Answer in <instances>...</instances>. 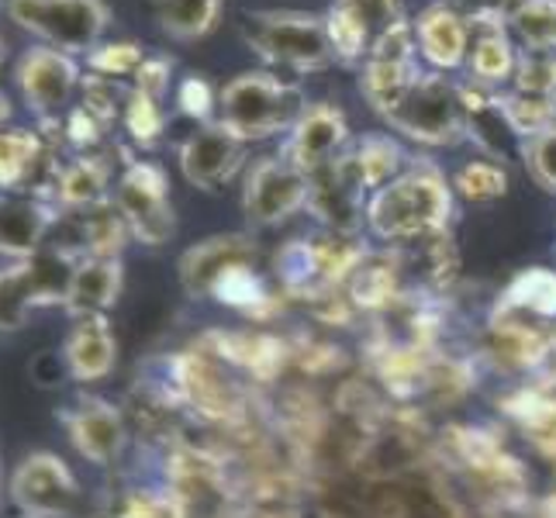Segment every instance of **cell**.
I'll return each instance as SVG.
<instances>
[{
  "instance_id": "1",
  "label": "cell",
  "mask_w": 556,
  "mask_h": 518,
  "mask_svg": "<svg viewBox=\"0 0 556 518\" xmlns=\"http://www.w3.org/2000/svg\"><path fill=\"white\" fill-rule=\"evenodd\" d=\"M453 218V187L432 163L401 169L367 201V228L388 245H415L446 236Z\"/></svg>"
},
{
  "instance_id": "2",
  "label": "cell",
  "mask_w": 556,
  "mask_h": 518,
  "mask_svg": "<svg viewBox=\"0 0 556 518\" xmlns=\"http://www.w3.org/2000/svg\"><path fill=\"white\" fill-rule=\"evenodd\" d=\"M304 101L298 87L270 73H242L218 90V125L242 142H260L291 131L301 118Z\"/></svg>"
},
{
  "instance_id": "3",
  "label": "cell",
  "mask_w": 556,
  "mask_h": 518,
  "mask_svg": "<svg viewBox=\"0 0 556 518\" xmlns=\"http://www.w3.org/2000/svg\"><path fill=\"white\" fill-rule=\"evenodd\" d=\"M8 17L42 46L76 60L101 46L111 11L104 0H8Z\"/></svg>"
},
{
  "instance_id": "4",
  "label": "cell",
  "mask_w": 556,
  "mask_h": 518,
  "mask_svg": "<svg viewBox=\"0 0 556 518\" xmlns=\"http://www.w3.org/2000/svg\"><path fill=\"white\" fill-rule=\"evenodd\" d=\"M383 122L421 146H453L470 131V111L464 87L439 73H421L418 84L383 114Z\"/></svg>"
},
{
  "instance_id": "5",
  "label": "cell",
  "mask_w": 556,
  "mask_h": 518,
  "mask_svg": "<svg viewBox=\"0 0 556 518\" xmlns=\"http://www.w3.org/2000/svg\"><path fill=\"white\" fill-rule=\"evenodd\" d=\"M242 35L266 63L283 70H301V73L321 70L336 55L329 42V28H325L321 17L301 11L245 14Z\"/></svg>"
},
{
  "instance_id": "6",
  "label": "cell",
  "mask_w": 556,
  "mask_h": 518,
  "mask_svg": "<svg viewBox=\"0 0 556 518\" xmlns=\"http://www.w3.org/2000/svg\"><path fill=\"white\" fill-rule=\"evenodd\" d=\"M114 204L125 215L131 239L142 245H166L177 236V215L169 204V180L160 163L131 160L114 187Z\"/></svg>"
},
{
  "instance_id": "7",
  "label": "cell",
  "mask_w": 556,
  "mask_h": 518,
  "mask_svg": "<svg viewBox=\"0 0 556 518\" xmlns=\"http://www.w3.org/2000/svg\"><path fill=\"white\" fill-rule=\"evenodd\" d=\"M418 38L415 25L401 17L383 35L374 38L367 52V66H363V93L374 104L377 114H388L405 93L418 84Z\"/></svg>"
},
{
  "instance_id": "8",
  "label": "cell",
  "mask_w": 556,
  "mask_h": 518,
  "mask_svg": "<svg viewBox=\"0 0 556 518\" xmlns=\"http://www.w3.org/2000/svg\"><path fill=\"white\" fill-rule=\"evenodd\" d=\"M8 497L25 518H66L80 505V481L55 453H28L11 473Z\"/></svg>"
},
{
  "instance_id": "9",
  "label": "cell",
  "mask_w": 556,
  "mask_h": 518,
  "mask_svg": "<svg viewBox=\"0 0 556 518\" xmlns=\"http://www.w3.org/2000/svg\"><path fill=\"white\" fill-rule=\"evenodd\" d=\"M370 190L353 163V152H342L332 163L308 173V211L325 225V232L353 236L367 222Z\"/></svg>"
},
{
  "instance_id": "10",
  "label": "cell",
  "mask_w": 556,
  "mask_h": 518,
  "mask_svg": "<svg viewBox=\"0 0 556 518\" xmlns=\"http://www.w3.org/2000/svg\"><path fill=\"white\" fill-rule=\"evenodd\" d=\"M14 84L22 90L28 111L38 114L46 125H55L73 108V93L80 87V66L66 52L35 46L17 60Z\"/></svg>"
},
{
  "instance_id": "11",
  "label": "cell",
  "mask_w": 556,
  "mask_h": 518,
  "mask_svg": "<svg viewBox=\"0 0 556 518\" xmlns=\"http://www.w3.org/2000/svg\"><path fill=\"white\" fill-rule=\"evenodd\" d=\"M301 207H308V173L283 156L256 160L242 190V211L249 225H280Z\"/></svg>"
},
{
  "instance_id": "12",
  "label": "cell",
  "mask_w": 556,
  "mask_h": 518,
  "mask_svg": "<svg viewBox=\"0 0 556 518\" xmlns=\"http://www.w3.org/2000/svg\"><path fill=\"white\" fill-rule=\"evenodd\" d=\"M245 163V142L218 122L201 125L180 146V173L198 190H222Z\"/></svg>"
},
{
  "instance_id": "13",
  "label": "cell",
  "mask_w": 556,
  "mask_h": 518,
  "mask_svg": "<svg viewBox=\"0 0 556 518\" xmlns=\"http://www.w3.org/2000/svg\"><path fill=\"white\" fill-rule=\"evenodd\" d=\"M63 426L70 432L73 450L80 453L87 464H98V467H111L128 443L125 415L114 408L111 401L93 397V394L80 397L73 408H66Z\"/></svg>"
},
{
  "instance_id": "14",
  "label": "cell",
  "mask_w": 556,
  "mask_h": 518,
  "mask_svg": "<svg viewBox=\"0 0 556 518\" xmlns=\"http://www.w3.org/2000/svg\"><path fill=\"white\" fill-rule=\"evenodd\" d=\"M346 139H350L346 114H342L336 104H325V101L308 104L301 111V118L294 122V128L287 131V146H283L280 156L291 160L304 173H315L318 166L342 156Z\"/></svg>"
},
{
  "instance_id": "15",
  "label": "cell",
  "mask_w": 556,
  "mask_h": 518,
  "mask_svg": "<svg viewBox=\"0 0 556 518\" xmlns=\"http://www.w3.org/2000/svg\"><path fill=\"white\" fill-rule=\"evenodd\" d=\"M239 266H256V245L249 236H211L190 245L180 256V283L190 298H211L215 287L239 270Z\"/></svg>"
},
{
  "instance_id": "16",
  "label": "cell",
  "mask_w": 556,
  "mask_h": 518,
  "mask_svg": "<svg viewBox=\"0 0 556 518\" xmlns=\"http://www.w3.org/2000/svg\"><path fill=\"white\" fill-rule=\"evenodd\" d=\"M55 225V204L38 194H0V256L25 263L46 245Z\"/></svg>"
},
{
  "instance_id": "17",
  "label": "cell",
  "mask_w": 556,
  "mask_h": 518,
  "mask_svg": "<svg viewBox=\"0 0 556 518\" xmlns=\"http://www.w3.org/2000/svg\"><path fill=\"white\" fill-rule=\"evenodd\" d=\"M63 359L70 377L80 383H98L111 377L114 363H118V339L111 332L108 315L73 318L63 342Z\"/></svg>"
},
{
  "instance_id": "18",
  "label": "cell",
  "mask_w": 556,
  "mask_h": 518,
  "mask_svg": "<svg viewBox=\"0 0 556 518\" xmlns=\"http://www.w3.org/2000/svg\"><path fill=\"white\" fill-rule=\"evenodd\" d=\"M122 283L125 270L118 256H80L63 308L70 312V318L108 315L122 298Z\"/></svg>"
},
{
  "instance_id": "19",
  "label": "cell",
  "mask_w": 556,
  "mask_h": 518,
  "mask_svg": "<svg viewBox=\"0 0 556 518\" xmlns=\"http://www.w3.org/2000/svg\"><path fill=\"white\" fill-rule=\"evenodd\" d=\"M418 52L435 70H456L470 55V25L467 17L450 4H432L415 22Z\"/></svg>"
},
{
  "instance_id": "20",
  "label": "cell",
  "mask_w": 556,
  "mask_h": 518,
  "mask_svg": "<svg viewBox=\"0 0 556 518\" xmlns=\"http://www.w3.org/2000/svg\"><path fill=\"white\" fill-rule=\"evenodd\" d=\"M346 294L363 315H383L391 312V304L401 298V260L391 253H377L367 249L356 270L346 280Z\"/></svg>"
},
{
  "instance_id": "21",
  "label": "cell",
  "mask_w": 556,
  "mask_h": 518,
  "mask_svg": "<svg viewBox=\"0 0 556 518\" xmlns=\"http://www.w3.org/2000/svg\"><path fill=\"white\" fill-rule=\"evenodd\" d=\"M108 184H111V166L93 156V152H80L70 163L55 166L52 177V194L55 207L66 211H87L108 201Z\"/></svg>"
},
{
  "instance_id": "22",
  "label": "cell",
  "mask_w": 556,
  "mask_h": 518,
  "mask_svg": "<svg viewBox=\"0 0 556 518\" xmlns=\"http://www.w3.org/2000/svg\"><path fill=\"white\" fill-rule=\"evenodd\" d=\"M42 166H49V149L38 131H0V194H28Z\"/></svg>"
},
{
  "instance_id": "23",
  "label": "cell",
  "mask_w": 556,
  "mask_h": 518,
  "mask_svg": "<svg viewBox=\"0 0 556 518\" xmlns=\"http://www.w3.org/2000/svg\"><path fill=\"white\" fill-rule=\"evenodd\" d=\"M76 225H80V256H118L125 253V245L131 239V228L125 222V215L118 211L114 201H104L98 207H87L76 215Z\"/></svg>"
},
{
  "instance_id": "24",
  "label": "cell",
  "mask_w": 556,
  "mask_h": 518,
  "mask_svg": "<svg viewBox=\"0 0 556 518\" xmlns=\"http://www.w3.org/2000/svg\"><path fill=\"white\" fill-rule=\"evenodd\" d=\"M473 46H470V73L477 84H502L515 76V63L519 55L511 49V38L505 35V25H477L470 28Z\"/></svg>"
},
{
  "instance_id": "25",
  "label": "cell",
  "mask_w": 556,
  "mask_h": 518,
  "mask_svg": "<svg viewBox=\"0 0 556 518\" xmlns=\"http://www.w3.org/2000/svg\"><path fill=\"white\" fill-rule=\"evenodd\" d=\"M225 0H152L160 28L177 42H194L218 25Z\"/></svg>"
},
{
  "instance_id": "26",
  "label": "cell",
  "mask_w": 556,
  "mask_h": 518,
  "mask_svg": "<svg viewBox=\"0 0 556 518\" xmlns=\"http://www.w3.org/2000/svg\"><path fill=\"white\" fill-rule=\"evenodd\" d=\"M497 301L508 304V308H515V312L529 315V318L556 321V270H546V266H529V270L511 277V283L505 287V294Z\"/></svg>"
},
{
  "instance_id": "27",
  "label": "cell",
  "mask_w": 556,
  "mask_h": 518,
  "mask_svg": "<svg viewBox=\"0 0 556 518\" xmlns=\"http://www.w3.org/2000/svg\"><path fill=\"white\" fill-rule=\"evenodd\" d=\"M497 111H502L511 136H519L526 142L556 125V98H546V93L515 90L508 98H497Z\"/></svg>"
},
{
  "instance_id": "28",
  "label": "cell",
  "mask_w": 556,
  "mask_h": 518,
  "mask_svg": "<svg viewBox=\"0 0 556 518\" xmlns=\"http://www.w3.org/2000/svg\"><path fill=\"white\" fill-rule=\"evenodd\" d=\"M353 163L359 169L363 184H367V190L374 194V190L391 184L401 173V166H405V152H401V146L391 136H367L353 149Z\"/></svg>"
},
{
  "instance_id": "29",
  "label": "cell",
  "mask_w": 556,
  "mask_h": 518,
  "mask_svg": "<svg viewBox=\"0 0 556 518\" xmlns=\"http://www.w3.org/2000/svg\"><path fill=\"white\" fill-rule=\"evenodd\" d=\"M508 25L526 49H556V0H519Z\"/></svg>"
},
{
  "instance_id": "30",
  "label": "cell",
  "mask_w": 556,
  "mask_h": 518,
  "mask_svg": "<svg viewBox=\"0 0 556 518\" xmlns=\"http://www.w3.org/2000/svg\"><path fill=\"white\" fill-rule=\"evenodd\" d=\"M453 190L459 198H467L470 204H491L497 198H505L508 173L502 163H494V160H470L467 166H459Z\"/></svg>"
},
{
  "instance_id": "31",
  "label": "cell",
  "mask_w": 556,
  "mask_h": 518,
  "mask_svg": "<svg viewBox=\"0 0 556 518\" xmlns=\"http://www.w3.org/2000/svg\"><path fill=\"white\" fill-rule=\"evenodd\" d=\"M122 122L128 128V136L136 139L139 146H152L160 136H163V108H160V98H149V93L128 90V101H125V111H122Z\"/></svg>"
},
{
  "instance_id": "32",
  "label": "cell",
  "mask_w": 556,
  "mask_h": 518,
  "mask_svg": "<svg viewBox=\"0 0 556 518\" xmlns=\"http://www.w3.org/2000/svg\"><path fill=\"white\" fill-rule=\"evenodd\" d=\"M325 28H329V42H332L336 60H342V63L363 60V55H367L370 46H374L370 31L363 28L356 17H350L342 8H332L329 11V17H325Z\"/></svg>"
},
{
  "instance_id": "33",
  "label": "cell",
  "mask_w": 556,
  "mask_h": 518,
  "mask_svg": "<svg viewBox=\"0 0 556 518\" xmlns=\"http://www.w3.org/2000/svg\"><path fill=\"white\" fill-rule=\"evenodd\" d=\"M515 90L556 98V49H526L515 63Z\"/></svg>"
},
{
  "instance_id": "34",
  "label": "cell",
  "mask_w": 556,
  "mask_h": 518,
  "mask_svg": "<svg viewBox=\"0 0 556 518\" xmlns=\"http://www.w3.org/2000/svg\"><path fill=\"white\" fill-rule=\"evenodd\" d=\"M142 63H146V52L136 42H101L87 55V70L93 76H108V80L136 76Z\"/></svg>"
},
{
  "instance_id": "35",
  "label": "cell",
  "mask_w": 556,
  "mask_h": 518,
  "mask_svg": "<svg viewBox=\"0 0 556 518\" xmlns=\"http://www.w3.org/2000/svg\"><path fill=\"white\" fill-rule=\"evenodd\" d=\"M118 518H190L166 488H139L125 497Z\"/></svg>"
},
{
  "instance_id": "36",
  "label": "cell",
  "mask_w": 556,
  "mask_h": 518,
  "mask_svg": "<svg viewBox=\"0 0 556 518\" xmlns=\"http://www.w3.org/2000/svg\"><path fill=\"white\" fill-rule=\"evenodd\" d=\"M336 8H342L350 17L370 31V38L383 35L391 25L401 22V11H397V0H336Z\"/></svg>"
},
{
  "instance_id": "37",
  "label": "cell",
  "mask_w": 556,
  "mask_h": 518,
  "mask_svg": "<svg viewBox=\"0 0 556 518\" xmlns=\"http://www.w3.org/2000/svg\"><path fill=\"white\" fill-rule=\"evenodd\" d=\"M177 104L187 118H194L201 125H211V118L218 114V93L211 90L204 76H184L177 87Z\"/></svg>"
},
{
  "instance_id": "38",
  "label": "cell",
  "mask_w": 556,
  "mask_h": 518,
  "mask_svg": "<svg viewBox=\"0 0 556 518\" xmlns=\"http://www.w3.org/2000/svg\"><path fill=\"white\" fill-rule=\"evenodd\" d=\"M526 163H529V173L535 177V184L556 194V125L549 131H543V136L526 142Z\"/></svg>"
},
{
  "instance_id": "39",
  "label": "cell",
  "mask_w": 556,
  "mask_h": 518,
  "mask_svg": "<svg viewBox=\"0 0 556 518\" xmlns=\"http://www.w3.org/2000/svg\"><path fill=\"white\" fill-rule=\"evenodd\" d=\"M104 122L101 118H93V114L84 108V104H73L66 111V118H63V131H66V139L70 146L76 149H90V146H98L104 139Z\"/></svg>"
},
{
  "instance_id": "40",
  "label": "cell",
  "mask_w": 556,
  "mask_h": 518,
  "mask_svg": "<svg viewBox=\"0 0 556 518\" xmlns=\"http://www.w3.org/2000/svg\"><path fill=\"white\" fill-rule=\"evenodd\" d=\"M169 70L174 66H169V60H163V55H146V63L136 73V90L163 101V93L169 87Z\"/></svg>"
},
{
  "instance_id": "41",
  "label": "cell",
  "mask_w": 556,
  "mask_h": 518,
  "mask_svg": "<svg viewBox=\"0 0 556 518\" xmlns=\"http://www.w3.org/2000/svg\"><path fill=\"white\" fill-rule=\"evenodd\" d=\"M8 122H11V98L4 90H0V131L8 128Z\"/></svg>"
},
{
  "instance_id": "42",
  "label": "cell",
  "mask_w": 556,
  "mask_h": 518,
  "mask_svg": "<svg viewBox=\"0 0 556 518\" xmlns=\"http://www.w3.org/2000/svg\"><path fill=\"white\" fill-rule=\"evenodd\" d=\"M540 518H556V494H553V497H546V502H543Z\"/></svg>"
},
{
  "instance_id": "43",
  "label": "cell",
  "mask_w": 556,
  "mask_h": 518,
  "mask_svg": "<svg viewBox=\"0 0 556 518\" xmlns=\"http://www.w3.org/2000/svg\"><path fill=\"white\" fill-rule=\"evenodd\" d=\"M0 508H4V464H0Z\"/></svg>"
},
{
  "instance_id": "44",
  "label": "cell",
  "mask_w": 556,
  "mask_h": 518,
  "mask_svg": "<svg viewBox=\"0 0 556 518\" xmlns=\"http://www.w3.org/2000/svg\"><path fill=\"white\" fill-rule=\"evenodd\" d=\"M4 52H8V46H4V38H0V63H4Z\"/></svg>"
},
{
  "instance_id": "45",
  "label": "cell",
  "mask_w": 556,
  "mask_h": 518,
  "mask_svg": "<svg viewBox=\"0 0 556 518\" xmlns=\"http://www.w3.org/2000/svg\"><path fill=\"white\" fill-rule=\"evenodd\" d=\"M8 11V0H0V14H4Z\"/></svg>"
}]
</instances>
